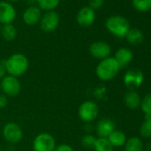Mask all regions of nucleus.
Returning <instances> with one entry per match:
<instances>
[{
	"mask_svg": "<svg viewBox=\"0 0 151 151\" xmlns=\"http://www.w3.org/2000/svg\"><path fill=\"white\" fill-rule=\"evenodd\" d=\"M5 67L6 73L13 77L18 78L28 70L29 60L22 53H14L5 60Z\"/></svg>",
	"mask_w": 151,
	"mask_h": 151,
	"instance_id": "f257e3e1",
	"label": "nucleus"
},
{
	"mask_svg": "<svg viewBox=\"0 0 151 151\" xmlns=\"http://www.w3.org/2000/svg\"><path fill=\"white\" fill-rule=\"evenodd\" d=\"M120 67L114 57L101 60L96 67V76L102 81H109L118 74Z\"/></svg>",
	"mask_w": 151,
	"mask_h": 151,
	"instance_id": "f03ea898",
	"label": "nucleus"
},
{
	"mask_svg": "<svg viewBox=\"0 0 151 151\" xmlns=\"http://www.w3.org/2000/svg\"><path fill=\"white\" fill-rule=\"evenodd\" d=\"M106 29L112 35L123 38L130 29V23L128 20L121 15L109 16L105 22Z\"/></svg>",
	"mask_w": 151,
	"mask_h": 151,
	"instance_id": "7ed1b4c3",
	"label": "nucleus"
},
{
	"mask_svg": "<svg viewBox=\"0 0 151 151\" xmlns=\"http://www.w3.org/2000/svg\"><path fill=\"white\" fill-rule=\"evenodd\" d=\"M32 147L34 151H54L56 142L52 134L42 132L35 137Z\"/></svg>",
	"mask_w": 151,
	"mask_h": 151,
	"instance_id": "20e7f679",
	"label": "nucleus"
},
{
	"mask_svg": "<svg viewBox=\"0 0 151 151\" xmlns=\"http://www.w3.org/2000/svg\"><path fill=\"white\" fill-rule=\"evenodd\" d=\"M0 87H1V91L5 93V95L10 97L18 95L22 90V85L19 79L10 75L6 76L1 80Z\"/></svg>",
	"mask_w": 151,
	"mask_h": 151,
	"instance_id": "39448f33",
	"label": "nucleus"
},
{
	"mask_svg": "<svg viewBox=\"0 0 151 151\" xmlns=\"http://www.w3.org/2000/svg\"><path fill=\"white\" fill-rule=\"evenodd\" d=\"M99 115L98 105L92 101H86L78 108V116L84 122H91L97 118Z\"/></svg>",
	"mask_w": 151,
	"mask_h": 151,
	"instance_id": "423d86ee",
	"label": "nucleus"
},
{
	"mask_svg": "<svg viewBox=\"0 0 151 151\" xmlns=\"http://www.w3.org/2000/svg\"><path fill=\"white\" fill-rule=\"evenodd\" d=\"M144 80V75L140 69L132 68L129 69L124 76V86L132 91L139 88Z\"/></svg>",
	"mask_w": 151,
	"mask_h": 151,
	"instance_id": "0eeeda50",
	"label": "nucleus"
},
{
	"mask_svg": "<svg viewBox=\"0 0 151 151\" xmlns=\"http://www.w3.org/2000/svg\"><path fill=\"white\" fill-rule=\"evenodd\" d=\"M3 136L5 139L10 143H18L23 137V132L19 124L14 122H10L5 124L3 127Z\"/></svg>",
	"mask_w": 151,
	"mask_h": 151,
	"instance_id": "6e6552de",
	"label": "nucleus"
},
{
	"mask_svg": "<svg viewBox=\"0 0 151 151\" xmlns=\"http://www.w3.org/2000/svg\"><path fill=\"white\" fill-rule=\"evenodd\" d=\"M39 22L41 29L46 33H50L58 28L60 23V16L55 11H48L42 15Z\"/></svg>",
	"mask_w": 151,
	"mask_h": 151,
	"instance_id": "1a4fd4ad",
	"label": "nucleus"
},
{
	"mask_svg": "<svg viewBox=\"0 0 151 151\" xmlns=\"http://www.w3.org/2000/svg\"><path fill=\"white\" fill-rule=\"evenodd\" d=\"M89 52L93 58L101 60L109 57L111 53V47L106 42L96 41L91 44L89 47Z\"/></svg>",
	"mask_w": 151,
	"mask_h": 151,
	"instance_id": "9d476101",
	"label": "nucleus"
},
{
	"mask_svg": "<svg viewBox=\"0 0 151 151\" xmlns=\"http://www.w3.org/2000/svg\"><path fill=\"white\" fill-rule=\"evenodd\" d=\"M16 18L14 6L7 1H0V24H12Z\"/></svg>",
	"mask_w": 151,
	"mask_h": 151,
	"instance_id": "9b49d317",
	"label": "nucleus"
},
{
	"mask_svg": "<svg viewBox=\"0 0 151 151\" xmlns=\"http://www.w3.org/2000/svg\"><path fill=\"white\" fill-rule=\"evenodd\" d=\"M96 19V14L94 10L89 6L82 7L77 14V22L83 28H88L92 26Z\"/></svg>",
	"mask_w": 151,
	"mask_h": 151,
	"instance_id": "f8f14e48",
	"label": "nucleus"
},
{
	"mask_svg": "<svg viewBox=\"0 0 151 151\" xmlns=\"http://www.w3.org/2000/svg\"><path fill=\"white\" fill-rule=\"evenodd\" d=\"M42 17L41 9L37 6H29L22 14V20L25 22V24L29 26H34L37 24Z\"/></svg>",
	"mask_w": 151,
	"mask_h": 151,
	"instance_id": "ddd939ff",
	"label": "nucleus"
},
{
	"mask_svg": "<svg viewBox=\"0 0 151 151\" xmlns=\"http://www.w3.org/2000/svg\"><path fill=\"white\" fill-rule=\"evenodd\" d=\"M116 130L115 123L109 118H104L99 121L96 128L97 134L101 138H108L109 134Z\"/></svg>",
	"mask_w": 151,
	"mask_h": 151,
	"instance_id": "4468645a",
	"label": "nucleus"
},
{
	"mask_svg": "<svg viewBox=\"0 0 151 151\" xmlns=\"http://www.w3.org/2000/svg\"><path fill=\"white\" fill-rule=\"evenodd\" d=\"M114 58L117 61L121 68H124L125 66H127L132 60L133 53L131 49L126 48V47H121L116 52Z\"/></svg>",
	"mask_w": 151,
	"mask_h": 151,
	"instance_id": "2eb2a0df",
	"label": "nucleus"
},
{
	"mask_svg": "<svg viewBox=\"0 0 151 151\" xmlns=\"http://www.w3.org/2000/svg\"><path fill=\"white\" fill-rule=\"evenodd\" d=\"M124 101L128 109H137L140 105L141 98L136 91L129 90L124 96Z\"/></svg>",
	"mask_w": 151,
	"mask_h": 151,
	"instance_id": "dca6fc26",
	"label": "nucleus"
},
{
	"mask_svg": "<svg viewBox=\"0 0 151 151\" xmlns=\"http://www.w3.org/2000/svg\"><path fill=\"white\" fill-rule=\"evenodd\" d=\"M124 37L126 38L127 42L132 45H138L144 40L143 33L138 29H130Z\"/></svg>",
	"mask_w": 151,
	"mask_h": 151,
	"instance_id": "f3484780",
	"label": "nucleus"
},
{
	"mask_svg": "<svg viewBox=\"0 0 151 151\" xmlns=\"http://www.w3.org/2000/svg\"><path fill=\"white\" fill-rule=\"evenodd\" d=\"M107 139L113 147H122L126 142L125 134L118 130H115L114 132H112Z\"/></svg>",
	"mask_w": 151,
	"mask_h": 151,
	"instance_id": "a211bd4d",
	"label": "nucleus"
},
{
	"mask_svg": "<svg viewBox=\"0 0 151 151\" xmlns=\"http://www.w3.org/2000/svg\"><path fill=\"white\" fill-rule=\"evenodd\" d=\"M124 146V151H142L143 144L139 138L132 137L126 139Z\"/></svg>",
	"mask_w": 151,
	"mask_h": 151,
	"instance_id": "6ab92c4d",
	"label": "nucleus"
},
{
	"mask_svg": "<svg viewBox=\"0 0 151 151\" xmlns=\"http://www.w3.org/2000/svg\"><path fill=\"white\" fill-rule=\"evenodd\" d=\"M1 34L6 41L11 42L15 39L17 36V30L13 24H6L1 28Z\"/></svg>",
	"mask_w": 151,
	"mask_h": 151,
	"instance_id": "aec40b11",
	"label": "nucleus"
},
{
	"mask_svg": "<svg viewBox=\"0 0 151 151\" xmlns=\"http://www.w3.org/2000/svg\"><path fill=\"white\" fill-rule=\"evenodd\" d=\"M95 151H113L114 147L107 138H97L93 146Z\"/></svg>",
	"mask_w": 151,
	"mask_h": 151,
	"instance_id": "412c9836",
	"label": "nucleus"
},
{
	"mask_svg": "<svg viewBox=\"0 0 151 151\" xmlns=\"http://www.w3.org/2000/svg\"><path fill=\"white\" fill-rule=\"evenodd\" d=\"M133 8L140 13H146L151 10V0H132Z\"/></svg>",
	"mask_w": 151,
	"mask_h": 151,
	"instance_id": "4be33fe9",
	"label": "nucleus"
},
{
	"mask_svg": "<svg viewBox=\"0 0 151 151\" xmlns=\"http://www.w3.org/2000/svg\"><path fill=\"white\" fill-rule=\"evenodd\" d=\"M37 4L41 10L45 12L54 11L60 4V0H37Z\"/></svg>",
	"mask_w": 151,
	"mask_h": 151,
	"instance_id": "5701e85b",
	"label": "nucleus"
},
{
	"mask_svg": "<svg viewBox=\"0 0 151 151\" xmlns=\"http://www.w3.org/2000/svg\"><path fill=\"white\" fill-rule=\"evenodd\" d=\"M139 133L143 138L151 137V119H144L139 128Z\"/></svg>",
	"mask_w": 151,
	"mask_h": 151,
	"instance_id": "b1692460",
	"label": "nucleus"
},
{
	"mask_svg": "<svg viewBox=\"0 0 151 151\" xmlns=\"http://www.w3.org/2000/svg\"><path fill=\"white\" fill-rule=\"evenodd\" d=\"M139 107L145 115L151 113V93L145 95L144 98L141 99Z\"/></svg>",
	"mask_w": 151,
	"mask_h": 151,
	"instance_id": "393cba45",
	"label": "nucleus"
},
{
	"mask_svg": "<svg viewBox=\"0 0 151 151\" xmlns=\"http://www.w3.org/2000/svg\"><path fill=\"white\" fill-rule=\"evenodd\" d=\"M95 140H96V138L93 137V135L86 134L82 138V144L83 146L86 147H93Z\"/></svg>",
	"mask_w": 151,
	"mask_h": 151,
	"instance_id": "a878e982",
	"label": "nucleus"
},
{
	"mask_svg": "<svg viewBox=\"0 0 151 151\" xmlns=\"http://www.w3.org/2000/svg\"><path fill=\"white\" fill-rule=\"evenodd\" d=\"M104 4V0H89V7L93 10L100 9Z\"/></svg>",
	"mask_w": 151,
	"mask_h": 151,
	"instance_id": "bb28decb",
	"label": "nucleus"
},
{
	"mask_svg": "<svg viewBox=\"0 0 151 151\" xmlns=\"http://www.w3.org/2000/svg\"><path fill=\"white\" fill-rule=\"evenodd\" d=\"M54 151H74V149L70 145L66 144V143H62V144L56 146Z\"/></svg>",
	"mask_w": 151,
	"mask_h": 151,
	"instance_id": "cd10ccee",
	"label": "nucleus"
},
{
	"mask_svg": "<svg viewBox=\"0 0 151 151\" xmlns=\"http://www.w3.org/2000/svg\"><path fill=\"white\" fill-rule=\"evenodd\" d=\"M8 105V99L7 96L5 94L0 93V109H4Z\"/></svg>",
	"mask_w": 151,
	"mask_h": 151,
	"instance_id": "c85d7f7f",
	"label": "nucleus"
},
{
	"mask_svg": "<svg viewBox=\"0 0 151 151\" xmlns=\"http://www.w3.org/2000/svg\"><path fill=\"white\" fill-rule=\"evenodd\" d=\"M6 74V69L5 67V60H3L2 62H0V80H2Z\"/></svg>",
	"mask_w": 151,
	"mask_h": 151,
	"instance_id": "c756f323",
	"label": "nucleus"
},
{
	"mask_svg": "<svg viewBox=\"0 0 151 151\" xmlns=\"http://www.w3.org/2000/svg\"><path fill=\"white\" fill-rule=\"evenodd\" d=\"M25 2L29 5V6H32L37 4V0H25Z\"/></svg>",
	"mask_w": 151,
	"mask_h": 151,
	"instance_id": "7c9ffc66",
	"label": "nucleus"
},
{
	"mask_svg": "<svg viewBox=\"0 0 151 151\" xmlns=\"http://www.w3.org/2000/svg\"><path fill=\"white\" fill-rule=\"evenodd\" d=\"M17 1H19V0H7V2H17Z\"/></svg>",
	"mask_w": 151,
	"mask_h": 151,
	"instance_id": "2f4dec72",
	"label": "nucleus"
},
{
	"mask_svg": "<svg viewBox=\"0 0 151 151\" xmlns=\"http://www.w3.org/2000/svg\"><path fill=\"white\" fill-rule=\"evenodd\" d=\"M0 31H1V24H0Z\"/></svg>",
	"mask_w": 151,
	"mask_h": 151,
	"instance_id": "473e14b6",
	"label": "nucleus"
},
{
	"mask_svg": "<svg viewBox=\"0 0 151 151\" xmlns=\"http://www.w3.org/2000/svg\"><path fill=\"white\" fill-rule=\"evenodd\" d=\"M0 93H1V87H0Z\"/></svg>",
	"mask_w": 151,
	"mask_h": 151,
	"instance_id": "72a5a7b5",
	"label": "nucleus"
},
{
	"mask_svg": "<svg viewBox=\"0 0 151 151\" xmlns=\"http://www.w3.org/2000/svg\"><path fill=\"white\" fill-rule=\"evenodd\" d=\"M0 151H1V149H0Z\"/></svg>",
	"mask_w": 151,
	"mask_h": 151,
	"instance_id": "f704fd0d",
	"label": "nucleus"
}]
</instances>
